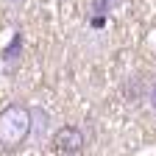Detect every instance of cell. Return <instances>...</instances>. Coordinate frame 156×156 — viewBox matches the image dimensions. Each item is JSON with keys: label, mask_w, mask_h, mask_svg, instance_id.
Masks as SVG:
<instances>
[{"label": "cell", "mask_w": 156, "mask_h": 156, "mask_svg": "<svg viewBox=\"0 0 156 156\" xmlns=\"http://www.w3.org/2000/svg\"><path fill=\"white\" fill-rule=\"evenodd\" d=\"M31 106L25 103H9L0 112V148L3 151H20L31 136Z\"/></svg>", "instance_id": "obj_1"}, {"label": "cell", "mask_w": 156, "mask_h": 156, "mask_svg": "<svg viewBox=\"0 0 156 156\" xmlns=\"http://www.w3.org/2000/svg\"><path fill=\"white\" fill-rule=\"evenodd\" d=\"M50 145H53V153H58V156H75V153L84 151L87 136L78 126H62V128L53 131Z\"/></svg>", "instance_id": "obj_2"}, {"label": "cell", "mask_w": 156, "mask_h": 156, "mask_svg": "<svg viewBox=\"0 0 156 156\" xmlns=\"http://www.w3.org/2000/svg\"><path fill=\"white\" fill-rule=\"evenodd\" d=\"M31 134L36 136V140H42V136L48 134V128H50V112L48 109H42V106H31Z\"/></svg>", "instance_id": "obj_3"}, {"label": "cell", "mask_w": 156, "mask_h": 156, "mask_svg": "<svg viewBox=\"0 0 156 156\" xmlns=\"http://www.w3.org/2000/svg\"><path fill=\"white\" fill-rule=\"evenodd\" d=\"M20 53H23V34L20 31H14V36H11V42L3 48V53H0V58H3L6 64H14L17 58H20Z\"/></svg>", "instance_id": "obj_4"}, {"label": "cell", "mask_w": 156, "mask_h": 156, "mask_svg": "<svg viewBox=\"0 0 156 156\" xmlns=\"http://www.w3.org/2000/svg\"><path fill=\"white\" fill-rule=\"evenodd\" d=\"M114 3H117V0H92V11H95L92 25H95V28H103V23H106V11H109Z\"/></svg>", "instance_id": "obj_5"}, {"label": "cell", "mask_w": 156, "mask_h": 156, "mask_svg": "<svg viewBox=\"0 0 156 156\" xmlns=\"http://www.w3.org/2000/svg\"><path fill=\"white\" fill-rule=\"evenodd\" d=\"M148 103H151V109L156 112V81H153V87H151V92H148Z\"/></svg>", "instance_id": "obj_6"}, {"label": "cell", "mask_w": 156, "mask_h": 156, "mask_svg": "<svg viewBox=\"0 0 156 156\" xmlns=\"http://www.w3.org/2000/svg\"><path fill=\"white\" fill-rule=\"evenodd\" d=\"M11 3H20V0H11Z\"/></svg>", "instance_id": "obj_7"}]
</instances>
